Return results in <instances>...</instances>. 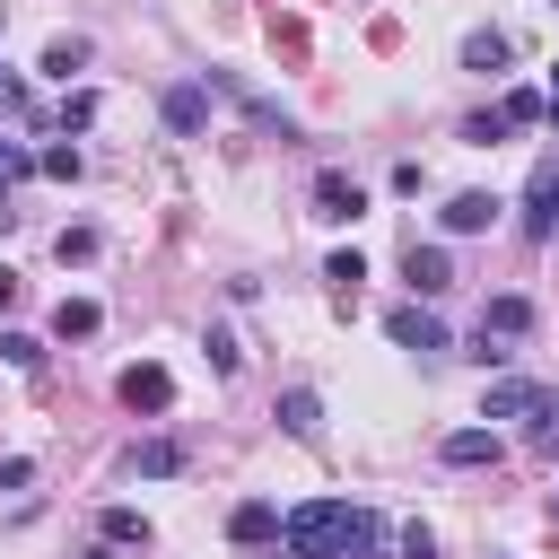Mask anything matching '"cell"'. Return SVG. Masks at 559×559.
Segmentation results:
<instances>
[{
  "instance_id": "1",
  "label": "cell",
  "mask_w": 559,
  "mask_h": 559,
  "mask_svg": "<svg viewBox=\"0 0 559 559\" xmlns=\"http://www.w3.org/2000/svg\"><path fill=\"white\" fill-rule=\"evenodd\" d=\"M349 498H306V507H288L280 515V542L288 550H306V559H341V542H349Z\"/></svg>"
},
{
  "instance_id": "2",
  "label": "cell",
  "mask_w": 559,
  "mask_h": 559,
  "mask_svg": "<svg viewBox=\"0 0 559 559\" xmlns=\"http://www.w3.org/2000/svg\"><path fill=\"white\" fill-rule=\"evenodd\" d=\"M384 341H393V349H411V358H437V349H445V323H437V306H428V297H411V306H393V314H384Z\"/></svg>"
},
{
  "instance_id": "3",
  "label": "cell",
  "mask_w": 559,
  "mask_h": 559,
  "mask_svg": "<svg viewBox=\"0 0 559 559\" xmlns=\"http://www.w3.org/2000/svg\"><path fill=\"white\" fill-rule=\"evenodd\" d=\"M550 411H559V402H550L533 376H498L489 402H480V419H550Z\"/></svg>"
},
{
  "instance_id": "4",
  "label": "cell",
  "mask_w": 559,
  "mask_h": 559,
  "mask_svg": "<svg viewBox=\"0 0 559 559\" xmlns=\"http://www.w3.org/2000/svg\"><path fill=\"white\" fill-rule=\"evenodd\" d=\"M114 393H122V411H166V402H175V376H166L157 358H140V367H122Z\"/></svg>"
},
{
  "instance_id": "5",
  "label": "cell",
  "mask_w": 559,
  "mask_h": 559,
  "mask_svg": "<svg viewBox=\"0 0 559 559\" xmlns=\"http://www.w3.org/2000/svg\"><path fill=\"white\" fill-rule=\"evenodd\" d=\"M402 280H411V297H445V288H454L445 245H411V253H402Z\"/></svg>"
},
{
  "instance_id": "6",
  "label": "cell",
  "mask_w": 559,
  "mask_h": 559,
  "mask_svg": "<svg viewBox=\"0 0 559 559\" xmlns=\"http://www.w3.org/2000/svg\"><path fill=\"white\" fill-rule=\"evenodd\" d=\"M550 218H559V157H542V166H533V183H524V227H533V236H550Z\"/></svg>"
},
{
  "instance_id": "7",
  "label": "cell",
  "mask_w": 559,
  "mask_h": 559,
  "mask_svg": "<svg viewBox=\"0 0 559 559\" xmlns=\"http://www.w3.org/2000/svg\"><path fill=\"white\" fill-rule=\"evenodd\" d=\"M210 87H218V96H236V105H245V114H253V122H262V131H280V140H288V114H280V105H271V96H262V87H245V79H236V70H210Z\"/></svg>"
},
{
  "instance_id": "8",
  "label": "cell",
  "mask_w": 559,
  "mask_h": 559,
  "mask_svg": "<svg viewBox=\"0 0 559 559\" xmlns=\"http://www.w3.org/2000/svg\"><path fill=\"white\" fill-rule=\"evenodd\" d=\"M358 210H367V192H358L341 166H323V175H314V218H358Z\"/></svg>"
},
{
  "instance_id": "9",
  "label": "cell",
  "mask_w": 559,
  "mask_h": 559,
  "mask_svg": "<svg viewBox=\"0 0 559 559\" xmlns=\"http://www.w3.org/2000/svg\"><path fill=\"white\" fill-rule=\"evenodd\" d=\"M498 210H507L498 192H454L445 201V236H480V227H498Z\"/></svg>"
},
{
  "instance_id": "10",
  "label": "cell",
  "mask_w": 559,
  "mask_h": 559,
  "mask_svg": "<svg viewBox=\"0 0 559 559\" xmlns=\"http://www.w3.org/2000/svg\"><path fill=\"white\" fill-rule=\"evenodd\" d=\"M437 454H445V463H454V472H480V463H498V454H507V445H498V428H454V437H445V445H437Z\"/></svg>"
},
{
  "instance_id": "11",
  "label": "cell",
  "mask_w": 559,
  "mask_h": 559,
  "mask_svg": "<svg viewBox=\"0 0 559 559\" xmlns=\"http://www.w3.org/2000/svg\"><path fill=\"white\" fill-rule=\"evenodd\" d=\"M524 332H533V306L524 297H489L480 306V341H524Z\"/></svg>"
},
{
  "instance_id": "12",
  "label": "cell",
  "mask_w": 559,
  "mask_h": 559,
  "mask_svg": "<svg viewBox=\"0 0 559 559\" xmlns=\"http://www.w3.org/2000/svg\"><path fill=\"white\" fill-rule=\"evenodd\" d=\"M227 542H245V550H253V542H280V507H271V498H245V507L227 515Z\"/></svg>"
},
{
  "instance_id": "13",
  "label": "cell",
  "mask_w": 559,
  "mask_h": 559,
  "mask_svg": "<svg viewBox=\"0 0 559 559\" xmlns=\"http://www.w3.org/2000/svg\"><path fill=\"white\" fill-rule=\"evenodd\" d=\"M507 52H515V44H507L498 26H472V35H463V70H480V79H498V70H507Z\"/></svg>"
},
{
  "instance_id": "14",
  "label": "cell",
  "mask_w": 559,
  "mask_h": 559,
  "mask_svg": "<svg viewBox=\"0 0 559 559\" xmlns=\"http://www.w3.org/2000/svg\"><path fill=\"white\" fill-rule=\"evenodd\" d=\"M280 428H288V437H323V402H314V384H288V393H280Z\"/></svg>"
},
{
  "instance_id": "15",
  "label": "cell",
  "mask_w": 559,
  "mask_h": 559,
  "mask_svg": "<svg viewBox=\"0 0 559 559\" xmlns=\"http://www.w3.org/2000/svg\"><path fill=\"white\" fill-rule=\"evenodd\" d=\"M96 323H105V306H96V297H61V306H52V332H61V341H87Z\"/></svg>"
},
{
  "instance_id": "16",
  "label": "cell",
  "mask_w": 559,
  "mask_h": 559,
  "mask_svg": "<svg viewBox=\"0 0 559 559\" xmlns=\"http://www.w3.org/2000/svg\"><path fill=\"white\" fill-rule=\"evenodd\" d=\"M96 533H105L114 550H148V515H140V507H105V524H96Z\"/></svg>"
},
{
  "instance_id": "17",
  "label": "cell",
  "mask_w": 559,
  "mask_h": 559,
  "mask_svg": "<svg viewBox=\"0 0 559 559\" xmlns=\"http://www.w3.org/2000/svg\"><path fill=\"white\" fill-rule=\"evenodd\" d=\"M70 70H87V35H52V44H44V79L70 87Z\"/></svg>"
},
{
  "instance_id": "18",
  "label": "cell",
  "mask_w": 559,
  "mask_h": 559,
  "mask_svg": "<svg viewBox=\"0 0 559 559\" xmlns=\"http://www.w3.org/2000/svg\"><path fill=\"white\" fill-rule=\"evenodd\" d=\"M157 105H166V122H175V131H201V114H210V96H201L192 79H183V87H166Z\"/></svg>"
},
{
  "instance_id": "19",
  "label": "cell",
  "mask_w": 559,
  "mask_h": 559,
  "mask_svg": "<svg viewBox=\"0 0 559 559\" xmlns=\"http://www.w3.org/2000/svg\"><path fill=\"white\" fill-rule=\"evenodd\" d=\"M131 472H148V480H166V472H183V445H175V437H148V445L131 454Z\"/></svg>"
},
{
  "instance_id": "20",
  "label": "cell",
  "mask_w": 559,
  "mask_h": 559,
  "mask_svg": "<svg viewBox=\"0 0 559 559\" xmlns=\"http://www.w3.org/2000/svg\"><path fill=\"white\" fill-rule=\"evenodd\" d=\"M376 550H384V515H367V507H358V515H349V542H341V559H376Z\"/></svg>"
},
{
  "instance_id": "21",
  "label": "cell",
  "mask_w": 559,
  "mask_h": 559,
  "mask_svg": "<svg viewBox=\"0 0 559 559\" xmlns=\"http://www.w3.org/2000/svg\"><path fill=\"white\" fill-rule=\"evenodd\" d=\"M542 114H550V105H542L533 87H507V96H498V122H507V131H524V122H542Z\"/></svg>"
},
{
  "instance_id": "22",
  "label": "cell",
  "mask_w": 559,
  "mask_h": 559,
  "mask_svg": "<svg viewBox=\"0 0 559 559\" xmlns=\"http://www.w3.org/2000/svg\"><path fill=\"white\" fill-rule=\"evenodd\" d=\"M35 175H52V183H79V148H70V140L35 148Z\"/></svg>"
},
{
  "instance_id": "23",
  "label": "cell",
  "mask_w": 559,
  "mask_h": 559,
  "mask_svg": "<svg viewBox=\"0 0 559 559\" xmlns=\"http://www.w3.org/2000/svg\"><path fill=\"white\" fill-rule=\"evenodd\" d=\"M52 253H61V262H96V227H61Z\"/></svg>"
},
{
  "instance_id": "24",
  "label": "cell",
  "mask_w": 559,
  "mask_h": 559,
  "mask_svg": "<svg viewBox=\"0 0 559 559\" xmlns=\"http://www.w3.org/2000/svg\"><path fill=\"white\" fill-rule=\"evenodd\" d=\"M87 122H96V96H87V87H79V96H61V140H70V131H87Z\"/></svg>"
},
{
  "instance_id": "25",
  "label": "cell",
  "mask_w": 559,
  "mask_h": 559,
  "mask_svg": "<svg viewBox=\"0 0 559 559\" xmlns=\"http://www.w3.org/2000/svg\"><path fill=\"white\" fill-rule=\"evenodd\" d=\"M323 280H332V288H341V297H349V288H358V280H367V262H358V253H332V262H323Z\"/></svg>"
},
{
  "instance_id": "26",
  "label": "cell",
  "mask_w": 559,
  "mask_h": 559,
  "mask_svg": "<svg viewBox=\"0 0 559 559\" xmlns=\"http://www.w3.org/2000/svg\"><path fill=\"white\" fill-rule=\"evenodd\" d=\"M463 140H472V148H498V140H507V122H498V114H472V122H463Z\"/></svg>"
},
{
  "instance_id": "27",
  "label": "cell",
  "mask_w": 559,
  "mask_h": 559,
  "mask_svg": "<svg viewBox=\"0 0 559 559\" xmlns=\"http://www.w3.org/2000/svg\"><path fill=\"white\" fill-rule=\"evenodd\" d=\"M0 358H9V367H35V358H44V349H35V341H26V332H0Z\"/></svg>"
},
{
  "instance_id": "28",
  "label": "cell",
  "mask_w": 559,
  "mask_h": 559,
  "mask_svg": "<svg viewBox=\"0 0 559 559\" xmlns=\"http://www.w3.org/2000/svg\"><path fill=\"white\" fill-rule=\"evenodd\" d=\"M402 559H437V533L428 524H402Z\"/></svg>"
},
{
  "instance_id": "29",
  "label": "cell",
  "mask_w": 559,
  "mask_h": 559,
  "mask_svg": "<svg viewBox=\"0 0 559 559\" xmlns=\"http://www.w3.org/2000/svg\"><path fill=\"white\" fill-rule=\"evenodd\" d=\"M17 175H35V157H26L17 140H0V183H17Z\"/></svg>"
},
{
  "instance_id": "30",
  "label": "cell",
  "mask_w": 559,
  "mask_h": 559,
  "mask_svg": "<svg viewBox=\"0 0 559 559\" xmlns=\"http://www.w3.org/2000/svg\"><path fill=\"white\" fill-rule=\"evenodd\" d=\"M26 480H35V463L26 454H0V489H26Z\"/></svg>"
},
{
  "instance_id": "31",
  "label": "cell",
  "mask_w": 559,
  "mask_h": 559,
  "mask_svg": "<svg viewBox=\"0 0 559 559\" xmlns=\"http://www.w3.org/2000/svg\"><path fill=\"white\" fill-rule=\"evenodd\" d=\"M17 105H26V87H17L9 70H0V114H17Z\"/></svg>"
},
{
  "instance_id": "32",
  "label": "cell",
  "mask_w": 559,
  "mask_h": 559,
  "mask_svg": "<svg viewBox=\"0 0 559 559\" xmlns=\"http://www.w3.org/2000/svg\"><path fill=\"white\" fill-rule=\"evenodd\" d=\"M9 306H17V271L0 262V314H9Z\"/></svg>"
},
{
  "instance_id": "33",
  "label": "cell",
  "mask_w": 559,
  "mask_h": 559,
  "mask_svg": "<svg viewBox=\"0 0 559 559\" xmlns=\"http://www.w3.org/2000/svg\"><path fill=\"white\" fill-rule=\"evenodd\" d=\"M9 227H17V201H9V183H0V236H9Z\"/></svg>"
},
{
  "instance_id": "34",
  "label": "cell",
  "mask_w": 559,
  "mask_h": 559,
  "mask_svg": "<svg viewBox=\"0 0 559 559\" xmlns=\"http://www.w3.org/2000/svg\"><path fill=\"white\" fill-rule=\"evenodd\" d=\"M542 445H550V454H559V411H550V419H542Z\"/></svg>"
},
{
  "instance_id": "35",
  "label": "cell",
  "mask_w": 559,
  "mask_h": 559,
  "mask_svg": "<svg viewBox=\"0 0 559 559\" xmlns=\"http://www.w3.org/2000/svg\"><path fill=\"white\" fill-rule=\"evenodd\" d=\"M550 122H559V61H550Z\"/></svg>"
},
{
  "instance_id": "36",
  "label": "cell",
  "mask_w": 559,
  "mask_h": 559,
  "mask_svg": "<svg viewBox=\"0 0 559 559\" xmlns=\"http://www.w3.org/2000/svg\"><path fill=\"white\" fill-rule=\"evenodd\" d=\"M271 559H306V550H288V542H271Z\"/></svg>"
},
{
  "instance_id": "37",
  "label": "cell",
  "mask_w": 559,
  "mask_h": 559,
  "mask_svg": "<svg viewBox=\"0 0 559 559\" xmlns=\"http://www.w3.org/2000/svg\"><path fill=\"white\" fill-rule=\"evenodd\" d=\"M489 559H498V550H489Z\"/></svg>"
}]
</instances>
